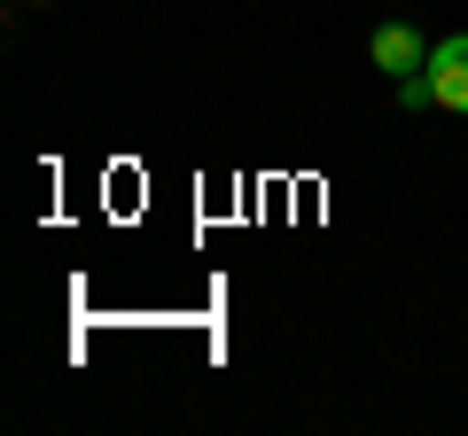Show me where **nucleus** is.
<instances>
[{"label": "nucleus", "instance_id": "f03ea898", "mask_svg": "<svg viewBox=\"0 0 468 436\" xmlns=\"http://www.w3.org/2000/svg\"><path fill=\"white\" fill-rule=\"evenodd\" d=\"M367 55H375V70H399V78H414V70L430 63V55H421V32H414V24H375Z\"/></svg>", "mask_w": 468, "mask_h": 436}, {"label": "nucleus", "instance_id": "f257e3e1", "mask_svg": "<svg viewBox=\"0 0 468 436\" xmlns=\"http://www.w3.org/2000/svg\"><path fill=\"white\" fill-rule=\"evenodd\" d=\"M421 78H430V101H437V109L468 118V32L437 39V47H430V63H421Z\"/></svg>", "mask_w": 468, "mask_h": 436}]
</instances>
